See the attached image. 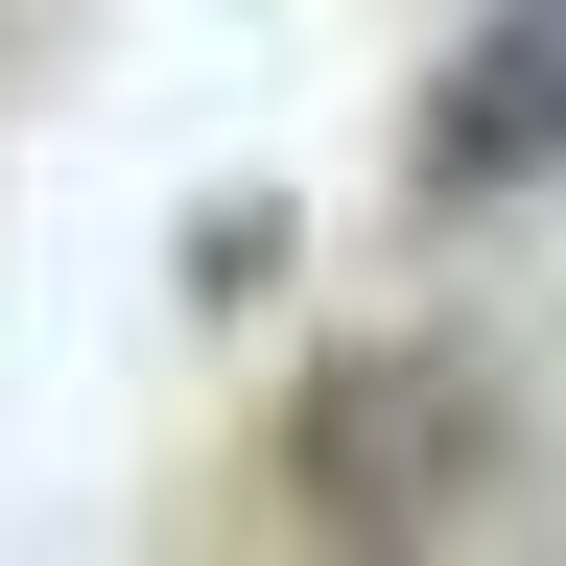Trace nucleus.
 I'll return each mask as SVG.
<instances>
[{
    "instance_id": "1",
    "label": "nucleus",
    "mask_w": 566,
    "mask_h": 566,
    "mask_svg": "<svg viewBox=\"0 0 566 566\" xmlns=\"http://www.w3.org/2000/svg\"><path fill=\"white\" fill-rule=\"evenodd\" d=\"M472 449H495V401L449 354H331L307 424H283V495L331 543H424V520H472Z\"/></svg>"
},
{
    "instance_id": "2",
    "label": "nucleus",
    "mask_w": 566,
    "mask_h": 566,
    "mask_svg": "<svg viewBox=\"0 0 566 566\" xmlns=\"http://www.w3.org/2000/svg\"><path fill=\"white\" fill-rule=\"evenodd\" d=\"M543 166H566V0H495V24L424 71L401 189H424V212H495V189H543Z\"/></svg>"
}]
</instances>
